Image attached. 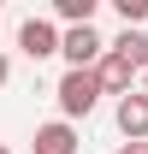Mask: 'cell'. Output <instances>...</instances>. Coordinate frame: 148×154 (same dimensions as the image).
<instances>
[{
	"instance_id": "1",
	"label": "cell",
	"mask_w": 148,
	"mask_h": 154,
	"mask_svg": "<svg viewBox=\"0 0 148 154\" xmlns=\"http://www.w3.org/2000/svg\"><path fill=\"white\" fill-rule=\"evenodd\" d=\"M54 95H59V113H65V119H89L95 101L107 95V83H101V71H65Z\"/></svg>"
},
{
	"instance_id": "2",
	"label": "cell",
	"mask_w": 148,
	"mask_h": 154,
	"mask_svg": "<svg viewBox=\"0 0 148 154\" xmlns=\"http://www.w3.org/2000/svg\"><path fill=\"white\" fill-rule=\"evenodd\" d=\"M18 48H24L30 59H48V54L65 48V30H54L48 18H24V24H18Z\"/></svg>"
},
{
	"instance_id": "3",
	"label": "cell",
	"mask_w": 148,
	"mask_h": 154,
	"mask_svg": "<svg viewBox=\"0 0 148 154\" xmlns=\"http://www.w3.org/2000/svg\"><path fill=\"white\" fill-rule=\"evenodd\" d=\"M119 131H125V142H148V95L142 89L119 101Z\"/></svg>"
},
{
	"instance_id": "4",
	"label": "cell",
	"mask_w": 148,
	"mask_h": 154,
	"mask_svg": "<svg viewBox=\"0 0 148 154\" xmlns=\"http://www.w3.org/2000/svg\"><path fill=\"white\" fill-rule=\"evenodd\" d=\"M30 154H77V131H71V119L42 125V131H36V142H30Z\"/></svg>"
},
{
	"instance_id": "5",
	"label": "cell",
	"mask_w": 148,
	"mask_h": 154,
	"mask_svg": "<svg viewBox=\"0 0 148 154\" xmlns=\"http://www.w3.org/2000/svg\"><path fill=\"white\" fill-rule=\"evenodd\" d=\"M95 71H101V83H107V95H119V101H125V95H136V89H130V77H142L130 59H119V54H113V48H107V59H101Z\"/></svg>"
},
{
	"instance_id": "6",
	"label": "cell",
	"mask_w": 148,
	"mask_h": 154,
	"mask_svg": "<svg viewBox=\"0 0 148 154\" xmlns=\"http://www.w3.org/2000/svg\"><path fill=\"white\" fill-rule=\"evenodd\" d=\"M113 54L130 59L136 71H148V30H119V36H113Z\"/></svg>"
},
{
	"instance_id": "7",
	"label": "cell",
	"mask_w": 148,
	"mask_h": 154,
	"mask_svg": "<svg viewBox=\"0 0 148 154\" xmlns=\"http://www.w3.org/2000/svg\"><path fill=\"white\" fill-rule=\"evenodd\" d=\"M95 6L101 0H54V18L65 30H83V24H95Z\"/></svg>"
},
{
	"instance_id": "8",
	"label": "cell",
	"mask_w": 148,
	"mask_h": 154,
	"mask_svg": "<svg viewBox=\"0 0 148 154\" xmlns=\"http://www.w3.org/2000/svg\"><path fill=\"white\" fill-rule=\"evenodd\" d=\"M113 6H119V18H125V30L148 24V0H113Z\"/></svg>"
},
{
	"instance_id": "9",
	"label": "cell",
	"mask_w": 148,
	"mask_h": 154,
	"mask_svg": "<svg viewBox=\"0 0 148 154\" xmlns=\"http://www.w3.org/2000/svg\"><path fill=\"white\" fill-rule=\"evenodd\" d=\"M119 154H148V142H125V148H119Z\"/></svg>"
},
{
	"instance_id": "10",
	"label": "cell",
	"mask_w": 148,
	"mask_h": 154,
	"mask_svg": "<svg viewBox=\"0 0 148 154\" xmlns=\"http://www.w3.org/2000/svg\"><path fill=\"white\" fill-rule=\"evenodd\" d=\"M6 77H12V65H6V54H0V89H6Z\"/></svg>"
},
{
	"instance_id": "11",
	"label": "cell",
	"mask_w": 148,
	"mask_h": 154,
	"mask_svg": "<svg viewBox=\"0 0 148 154\" xmlns=\"http://www.w3.org/2000/svg\"><path fill=\"white\" fill-rule=\"evenodd\" d=\"M142 95H148V71H142Z\"/></svg>"
},
{
	"instance_id": "12",
	"label": "cell",
	"mask_w": 148,
	"mask_h": 154,
	"mask_svg": "<svg viewBox=\"0 0 148 154\" xmlns=\"http://www.w3.org/2000/svg\"><path fill=\"white\" fill-rule=\"evenodd\" d=\"M0 154H12V148H6V142H0Z\"/></svg>"
}]
</instances>
